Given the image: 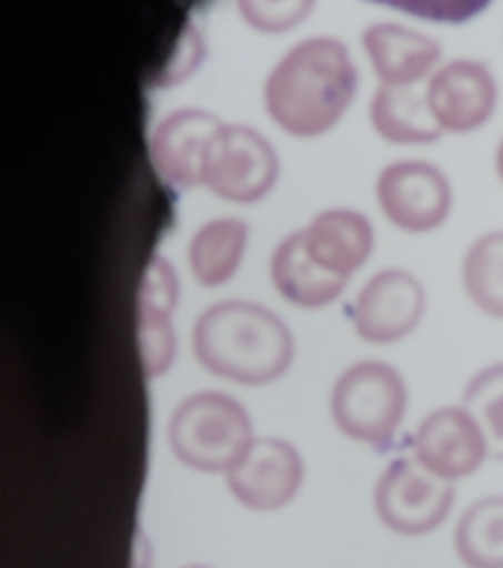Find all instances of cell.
<instances>
[{
    "mask_svg": "<svg viewBox=\"0 0 503 568\" xmlns=\"http://www.w3.org/2000/svg\"><path fill=\"white\" fill-rule=\"evenodd\" d=\"M358 91V69L348 45L318 36L282 55L264 83L270 116L295 136H318L343 116Z\"/></svg>",
    "mask_w": 503,
    "mask_h": 568,
    "instance_id": "6da1fadb",
    "label": "cell"
},
{
    "mask_svg": "<svg viewBox=\"0 0 503 568\" xmlns=\"http://www.w3.org/2000/svg\"><path fill=\"white\" fill-rule=\"evenodd\" d=\"M194 353L209 373L242 385L278 381L295 343L274 312L254 302H217L194 325Z\"/></svg>",
    "mask_w": 503,
    "mask_h": 568,
    "instance_id": "7a4b0ae2",
    "label": "cell"
},
{
    "mask_svg": "<svg viewBox=\"0 0 503 568\" xmlns=\"http://www.w3.org/2000/svg\"><path fill=\"white\" fill-rule=\"evenodd\" d=\"M250 415L222 393L187 397L169 423V445L184 466L204 473H227L252 445Z\"/></svg>",
    "mask_w": 503,
    "mask_h": 568,
    "instance_id": "3957f363",
    "label": "cell"
},
{
    "mask_svg": "<svg viewBox=\"0 0 503 568\" xmlns=\"http://www.w3.org/2000/svg\"><path fill=\"white\" fill-rule=\"evenodd\" d=\"M332 415L350 438L375 445L378 450L388 448L405 415L401 373L378 359L353 365L332 390Z\"/></svg>",
    "mask_w": 503,
    "mask_h": 568,
    "instance_id": "277c9868",
    "label": "cell"
},
{
    "mask_svg": "<svg viewBox=\"0 0 503 568\" xmlns=\"http://www.w3.org/2000/svg\"><path fill=\"white\" fill-rule=\"evenodd\" d=\"M453 496L449 478L418 458H398L378 480L375 510L391 531L418 536L433 531L449 518Z\"/></svg>",
    "mask_w": 503,
    "mask_h": 568,
    "instance_id": "5b68a950",
    "label": "cell"
},
{
    "mask_svg": "<svg viewBox=\"0 0 503 568\" xmlns=\"http://www.w3.org/2000/svg\"><path fill=\"white\" fill-rule=\"evenodd\" d=\"M280 159L268 139L250 126H224L204 161V186L230 202L254 204L278 182Z\"/></svg>",
    "mask_w": 503,
    "mask_h": 568,
    "instance_id": "8992f818",
    "label": "cell"
},
{
    "mask_svg": "<svg viewBox=\"0 0 503 568\" xmlns=\"http://www.w3.org/2000/svg\"><path fill=\"white\" fill-rule=\"evenodd\" d=\"M378 202L388 220L405 232H431L449 220L451 184L429 161H395L378 176Z\"/></svg>",
    "mask_w": 503,
    "mask_h": 568,
    "instance_id": "52a82bcc",
    "label": "cell"
},
{
    "mask_svg": "<svg viewBox=\"0 0 503 568\" xmlns=\"http://www.w3.org/2000/svg\"><path fill=\"white\" fill-rule=\"evenodd\" d=\"M227 486L247 508L278 510L288 506L302 486L300 453L280 438L252 440L242 460L227 470Z\"/></svg>",
    "mask_w": 503,
    "mask_h": 568,
    "instance_id": "ba28073f",
    "label": "cell"
},
{
    "mask_svg": "<svg viewBox=\"0 0 503 568\" xmlns=\"http://www.w3.org/2000/svg\"><path fill=\"white\" fill-rule=\"evenodd\" d=\"M425 312V292L403 270L378 272L355 300L353 325L368 343H395L413 333Z\"/></svg>",
    "mask_w": 503,
    "mask_h": 568,
    "instance_id": "9c48e42d",
    "label": "cell"
},
{
    "mask_svg": "<svg viewBox=\"0 0 503 568\" xmlns=\"http://www.w3.org/2000/svg\"><path fill=\"white\" fill-rule=\"evenodd\" d=\"M224 124L214 113L184 109L161 121L151 134V164L174 189H192L204 182V161L214 136Z\"/></svg>",
    "mask_w": 503,
    "mask_h": 568,
    "instance_id": "30bf717a",
    "label": "cell"
},
{
    "mask_svg": "<svg viewBox=\"0 0 503 568\" xmlns=\"http://www.w3.org/2000/svg\"><path fill=\"white\" fill-rule=\"evenodd\" d=\"M499 89L486 63L455 59L433 73L429 103L443 131H473L486 124L496 109Z\"/></svg>",
    "mask_w": 503,
    "mask_h": 568,
    "instance_id": "8fae6325",
    "label": "cell"
},
{
    "mask_svg": "<svg viewBox=\"0 0 503 568\" xmlns=\"http://www.w3.org/2000/svg\"><path fill=\"white\" fill-rule=\"evenodd\" d=\"M411 445L423 466L449 480L476 473L489 456L486 438L466 408H441L431 413L418 425Z\"/></svg>",
    "mask_w": 503,
    "mask_h": 568,
    "instance_id": "7c38bea8",
    "label": "cell"
},
{
    "mask_svg": "<svg viewBox=\"0 0 503 568\" xmlns=\"http://www.w3.org/2000/svg\"><path fill=\"white\" fill-rule=\"evenodd\" d=\"M179 300V280L169 260L154 254L139 287V355L144 373L157 377L172 365L177 337L172 312Z\"/></svg>",
    "mask_w": 503,
    "mask_h": 568,
    "instance_id": "4fadbf2b",
    "label": "cell"
},
{
    "mask_svg": "<svg viewBox=\"0 0 503 568\" xmlns=\"http://www.w3.org/2000/svg\"><path fill=\"white\" fill-rule=\"evenodd\" d=\"M363 45L383 83H415L441 59V43L401 23H373Z\"/></svg>",
    "mask_w": 503,
    "mask_h": 568,
    "instance_id": "5bb4252c",
    "label": "cell"
},
{
    "mask_svg": "<svg viewBox=\"0 0 503 568\" xmlns=\"http://www.w3.org/2000/svg\"><path fill=\"white\" fill-rule=\"evenodd\" d=\"M370 119L378 134L391 144H431L443 134L435 121L429 87L415 83H383L375 91Z\"/></svg>",
    "mask_w": 503,
    "mask_h": 568,
    "instance_id": "9a60e30c",
    "label": "cell"
},
{
    "mask_svg": "<svg viewBox=\"0 0 503 568\" xmlns=\"http://www.w3.org/2000/svg\"><path fill=\"white\" fill-rule=\"evenodd\" d=\"M272 282L282 297L298 307H325L345 290L348 277L310 257L305 234L295 232L272 254Z\"/></svg>",
    "mask_w": 503,
    "mask_h": 568,
    "instance_id": "2e32d148",
    "label": "cell"
},
{
    "mask_svg": "<svg viewBox=\"0 0 503 568\" xmlns=\"http://www.w3.org/2000/svg\"><path fill=\"white\" fill-rule=\"evenodd\" d=\"M310 257L335 274H353L373 250V226L363 214L330 210L318 214L305 232Z\"/></svg>",
    "mask_w": 503,
    "mask_h": 568,
    "instance_id": "e0dca14e",
    "label": "cell"
},
{
    "mask_svg": "<svg viewBox=\"0 0 503 568\" xmlns=\"http://www.w3.org/2000/svg\"><path fill=\"white\" fill-rule=\"evenodd\" d=\"M247 222L227 216L204 224L189 244V262L194 277L204 287H217L232 277L240 267L247 247Z\"/></svg>",
    "mask_w": 503,
    "mask_h": 568,
    "instance_id": "ac0fdd59",
    "label": "cell"
},
{
    "mask_svg": "<svg viewBox=\"0 0 503 568\" xmlns=\"http://www.w3.org/2000/svg\"><path fill=\"white\" fill-rule=\"evenodd\" d=\"M455 551L469 566H503V496L473 504L455 528Z\"/></svg>",
    "mask_w": 503,
    "mask_h": 568,
    "instance_id": "d6986e66",
    "label": "cell"
},
{
    "mask_svg": "<svg viewBox=\"0 0 503 568\" xmlns=\"http://www.w3.org/2000/svg\"><path fill=\"white\" fill-rule=\"evenodd\" d=\"M463 287L483 312L503 317V232H491L471 244L463 260Z\"/></svg>",
    "mask_w": 503,
    "mask_h": 568,
    "instance_id": "ffe728a7",
    "label": "cell"
},
{
    "mask_svg": "<svg viewBox=\"0 0 503 568\" xmlns=\"http://www.w3.org/2000/svg\"><path fill=\"white\" fill-rule=\"evenodd\" d=\"M463 408L479 423L489 456L503 460V363L473 377L463 395Z\"/></svg>",
    "mask_w": 503,
    "mask_h": 568,
    "instance_id": "44dd1931",
    "label": "cell"
},
{
    "mask_svg": "<svg viewBox=\"0 0 503 568\" xmlns=\"http://www.w3.org/2000/svg\"><path fill=\"white\" fill-rule=\"evenodd\" d=\"M312 11L310 3H240L247 23L260 31H288Z\"/></svg>",
    "mask_w": 503,
    "mask_h": 568,
    "instance_id": "7402d4cb",
    "label": "cell"
},
{
    "mask_svg": "<svg viewBox=\"0 0 503 568\" xmlns=\"http://www.w3.org/2000/svg\"><path fill=\"white\" fill-rule=\"evenodd\" d=\"M401 11L433 18L443 23H463L481 11H486V3H393Z\"/></svg>",
    "mask_w": 503,
    "mask_h": 568,
    "instance_id": "603a6c76",
    "label": "cell"
},
{
    "mask_svg": "<svg viewBox=\"0 0 503 568\" xmlns=\"http://www.w3.org/2000/svg\"><path fill=\"white\" fill-rule=\"evenodd\" d=\"M496 164H499V174H501V179H503V141H501V146H499V154H496Z\"/></svg>",
    "mask_w": 503,
    "mask_h": 568,
    "instance_id": "cb8c5ba5",
    "label": "cell"
}]
</instances>
